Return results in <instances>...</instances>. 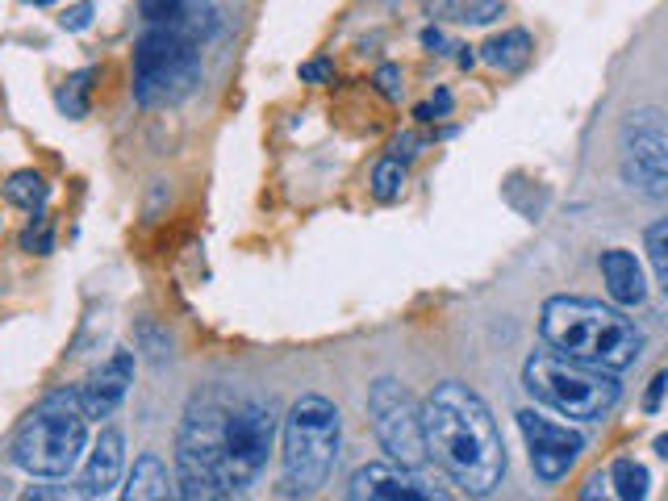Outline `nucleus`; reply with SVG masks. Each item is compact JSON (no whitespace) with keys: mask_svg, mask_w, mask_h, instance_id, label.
<instances>
[{"mask_svg":"<svg viewBox=\"0 0 668 501\" xmlns=\"http://www.w3.org/2000/svg\"><path fill=\"white\" fill-rule=\"evenodd\" d=\"M138 13L147 26H172L193 38H205L213 30V0H138Z\"/></svg>","mask_w":668,"mask_h":501,"instance_id":"obj_14","label":"nucleus"},{"mask_svg":"<svg viewBox=\"0 0 668 501\" xmlns=\"http://www.w3.org/2000/svg\"><path fill=\"white\" fill-rule=\"evenodd\" d=\"M88 80H92V71H76V76L67 80V88L59 92V109L67 117H84L88 113Z\"/></svg>","mask_w":668,"mask_h":501,"instance_id":"obj_23","label":"nucleus"},{"mask_svg":"<svg viewBox=\"0 0 668 501\" xmlns=\"http://www.w3.org/2000/svg\"><path fill=\"white\" fill-rule=\"evenodd\" d=\"M664 389H668V372H656V376H652V389H648V397H643V410H648V414H656V410H660V397H664Z\"/></svg>","mask_w":668,"mask_h":501,"instance_id":"obj_27","label":"nucleus"},{"mask_svg":"<svg viewBox=\"0 0 668 501\" xmlns=\"http://www.w3.org/2000/svg\"><path fill=\"white\" fill-rule=\"evenodd\" d=\"M130 385H134V351H113L109 364H101L97 372L84 380V385H76L88 422L92 418H109L117 405L126 401Z\"/></svg>","mask_w":668,"mask_h":501,"instance_id":"obj_12","label":"nucleus"},{"mask_svg":"<svg viewBox=\"0 0 668 501\" xmlns=\"http://www.w3.org/2000/svg\"><path fill=\"white\" fill-rule=\"evenodd\" d=\"M522 385L527 393L556 410L560 418H577V422H598L606 418L623 389H618L614 372L606 368H593V364H581V360H568L560 351H535L527 364H522Z\"/></svg>","mask_w":668,"mask_h":501,"instance_id":"obj_5","label":"nucleus"},{"mask_svg":"<svg viewBox=\"0 0 668 501\" xmlns=\"http://www.w3.org/2000/svg\"><path fill=\"white\" fill-rule=\"evenodd\" d=\"M330 71H334V67H330L326 59H314V63L301 67V80H305V84H322V80H330Z\"/></svg>","mask_w":668,"mask_h":501,"instance_id":"obj_28","label":"nucleus"},{"mask_svg":"<svg viewBox=\"0 0 668 501\" xmlns=\"http://www.w3.org/2000/svg\"><path fill=\"white\" fill-rule=\"evenodd\" d=\"M122 468H126V435L117 426H105L101 439L88 451V464L76 481V497H109L122 481Z\"/></svg>","mask_w":668,"mask_h":501,"instance_id":"obj_13","label":"nucleus"},{"mask_svg":"<svg viewBox=\"0 0 668 501\" xmlns=\"http://www.w3.org/2000/svg\"><path fill=\"white\" fill-rule=\"evenodd\" d=\"M481 59L489 63V67H501V71H518L522 63L531 59V34L527 30H506L501 38H489L485 46H481Z\"/></svg>","mask_w":668,"mask_h":501,"instance_id":"obj_17","label":"nucleus"},{"mask_svg":"<svg viewBox=\"0 0 668 501\" xmlns=\"http://www.w3.org/2000/svg\"><path fill=\"white\" fill-rule=\"evenodd\" d=\"M88 21H92V0H80V5H71V9L59 17V26H63V30H88Z\"/></svg>","mask_w":668,"mask_h":501,"instance_id":"obj_26","label":"nucleus"},{"mask_svg":"<svg viewBox=\"0 0 668 501\" xmlns=\"http://www.w3.org/2000/svg\"><path fill=\"white\" fill-rule=\"evenodd\" d=\"M172 493V481H167V468H163V460L159 456H138L134 460V468H130V481H126V489H122V497L126 501H142V497H167Z\"/></svg>","mask_w":668,"mask_h":501,"instance_id":"obj_16","label":"nucleus"},{"mask_svg":"<svg viewBox=\"0 0 668 501\" xmlns=\"http://www.w3.org/2000/svg\"><path fill=\"white\" fill-rule=\"evenodd\" d=\"M539 334L543 343L606 372H627L643 355V330L623 309L589 301V297H552L539 314Z\"/></svg>","mask_w":668,"mask_h":501,"instance_id":"obj_3","label":"nucleus"},{"mask_svg":"<svg viewBox=\"0 0 668 501\" xmlns=\"http://www.w3.org/2000/svg\"><path fill=\"white\" fill-rule=\"evenodd\" d=\"M501 9H506L501 0H447L443 5V13L464 21V26H489L493 17H501Z\"/></svg>","mask_w":668,"mask_h":501,"instance_id":"obj_21","label":"nucleus"},{"mask_svg":"<svg viewBox=\"0 0 668 501\" xmlns=\"http://www.w3.org/2000/svg\"><path fill=\"white\" fill-rule=\"evenodd\" d=\"M376 88L385 92L389 101H401V88H405V84H401V67H393V63L380 67V71H376Z\"/></svg>","mask_w":668,"mask_h":501,"instance_id":"obj_25","label":"nucleus"},{"mask_svg":"<svg viewBox=\"0 0 668 501\" xmlns=\"http://www.w3.org/2000/svg\"><path fill=\"white\" fill-rule=\"evenodd\" d=\"M201 84L197 38L172 26H147L134 42V101L147 109H167L193 97Z\"/></svg>","mask_w":668,"mask_h":501,"instance_id":"obj_7","label":"nucleus"},{"mask_svg":"<svg viewBox=\"0 0 668 501\" xmlns=\"http://www.w3.org/2000/svg\"><path fill=\"white\" fill-rule=\"evenodd\" d=\"M21 247L26 251H38V255H46L55 247V238H51V222H46V213L42 209H34V226L21 234Z\"/></svg>","mask_w":668,"mask_h":501,"instance_id":"obj_24","label":"nucleus"},{"mask_svg":"<svg viewBox=\"0 0 668 501\" xmlns=\"http://www.w3.org/2000/svg\"><path fill=\"white\" fill-rule=\"evenodd\" d=\"M276 447V414L268 401L205 389L188 401L176 435L180 497H234L259 481Z\"/></svg>","mask_w":668,"mask_h":501,"instance_id":"obj_1","label":"nucleus"},{"mask_svg":"<svg viewBox=\"0 0 668 501\" xmlns=\"http://www.w3.org/2000/svg\"><path fill=\"white\" fill-rule=\"evenodd\" d=\"M610 485H614V493L623 497V501H643V497H648L652 476H648V468L635 464V460H618L610 468Z\"/></svg>","mask_w":668,"mask_h":501,"instance_id":"obj_19","label":"nucleus"},{"mask_svg":"<svg viewBox=\"0 0 668 501\" xmlns=\"http://www.w3.org/2000/svg\"><path fill=\"white\" fill-rule=\"evenodd\" d=\"M368 414H372V431H376L380 447L393 456V464L431 481V447H426L422 405H414L410 389L397 385L389 376H380L368 393Z\"/></svg>","mask_w":668,"mask_h":501,"instance_id":"obj_8","label":"nucleus"},{"mask_svg":"<svg viewBox=\"0 0 668 501\" xmlns=\"http://www.w3.org/2000/svg\"><path fill=\"white\" fill-rule=\"evenodd\" d=\"M656 456H664V460H668V435H660V439H656Z\"/></svg>","mask_w":668,"mask_h":501,"instance_id":"obj_31","label":"nucleus"},{"mask_svg":"<svg viewBox=\"0 0 668 501\" xmlns=\"http://www.w3.org/2000/svg\"><path fill=\"white\" fill-rule=\"evenodd\" d=\"M339 447H343L339 405L318 393L301 397L289 410V418H284V447H280L289 493H318L326 485V476L334 472Z\"/></svg>","mask_w":668,"mask_h":501,"instance_id":"obj_6","label":"nucleus"},{"mask_svg":"<svg viewBox=\"0 0 668 501\" xmlns=\"http://www.w3.org/2000/svg\"><path fill=\"white\" fill-rule=\"evenodd\" d=\"M422 42H426V46H431V51H435V55H443V51H447V38H443L439 30H426V34H422Z\"/></svg>","mask_w":668,"mask_h":501,"instance_id":"obj_30","label":"nucleus"},{"mask_svg":"<svg viewBox=\"0 0 668 501\" xmlns=\"http://www.w3.org/2000/svg\"><path fill=\"white\" fill-rule=\"evenodd\" d=\"M347 497L355 501H435V497H447V489H435L426 476L401 468V464H364L355 468L351 485H347Z\"/></svg>","mask_w":668,"mask_h":501,"instance_id":"obj_11","label":"nucleus"},{"mask_svg":"<svg viewBox=\"0 0 668 501\" xmlns=\"http://www.w3.org/2000/svg\"><path fill=\"white\" fill-rule=\"evenodd\" d=\"M643 251H648L656 284H660L664 297H668V218L656 222V226H648V234H643Z\"/></svg>","mask_w":668,"mask_h":501,"instance_id":"obj_22","label":"nucleus"},{"mask_svg":"<svg viewBox=\"0 0 668 501\" xmlns=\"http://www.w3.org/2000/svg\"><path fill=\"white\" fill-rule=\"evenodd\" d=\"M422 426L431 460L468 497H485L506 476V443L489 405L460 380H443L422 401Z\"/></svg>","mask_w":668,"mask_h":501,"instance_id":"obj_2","label":"nucleus"},{"mask_svg":"<svg viewBox=\"0 0 668 501\" xmlns=\"http://www.w3.org/2000/svg\"><path fill=\"white\" fill-rule=\"evenodd\" d=\"M602 280H606V293L618 305H639L643 297H648V284H643L639 259L631 251H623V247L602 251Z\"/></svg>","mask_w":668,"mask_h":501,"instance_id":"obj_15","label":"nucleus"},{"mask_svg":"<svg viewBox=\"0 0 668 501\" xmlns=\"http://www.w3.org/2000/svg\"><path fill=\"white\" fill-rule=\"evenodd\" d=\"M431 109H435V117H447V113H451V92H447V88H439V92H435Z\"/></svg>","mask_w":668,"mask_h":501,"instance_id":"obj_29","label":"nucleus"},{"mask_svg":"<svg viewBox=\"0 0 668 501\" xmlns=\"http://www.w3.org/2000/svg\"><path fill=\"white\" fill-rule=\"evenodd\" d=\"M518 431L527 439V451H531V468L539 481H560L568 476V468L577 464V456L585 451V435L581 431H568V426L543 418L535 410H522L518 414Z\"/></svg>","mask_w":668,"mask_h":501,"instance_id":"obj_10","label":"nucleus"},{"mask_svg":"<svg viewBox=\"0 0 668 501\" xmlns=\"http://www.w3.org/2000/svg\"><path fill=\"white\" fill-rule=\"evenodd\" d=\"M26 5H55V0H26Z\"/></svg>","mask_w":668,"mask_h":501,"instance_id":"obj_32","label":"nucleus"},{"mask_svg":"<svg viewBox=\"0 0 668 501\" xmlns=\"http://www.w3.org/2000/svg\"><path fill=\"white\" fill-rule=\"evenodd\" d=\"M401 188H405V163H401V155L380 159L376 172H372V193H376V201H397Z\"/></svg>","mask_w":668,"mask_h":501,"instance_id":"obj_20","label":"nucleus"},{"mask_svg":"<svg viewBox=\"0 0 668 501\" xmlns=\"http://www.w3.org/2000/svg\"><path fill=\"white\" fill-rule=\"evenodd\" d=\"M88 447V414L76 385L38 401V410L17 426L9 460L30 476H67Z\"/></svg>","mask_w":668,"mask_h":501,"instance_id":"obj_4","label":"nucleus"},{"mask_svg":"<svg viewBox=\"0 0 668 501\" xmlns=\"http://www.w3.org/2000/svg\"><path fill=\"white\" fill-rule=\"evenodd\" d=\"M618 172L635 193L668 201V113L635 109L618 130Z\"/></svg>","mask_w":668,"mask_h":501,"instance_id":"obj_9","label":"nucleus"},{"mask_svg":"<svg viewBox=\"0 0 668 501\" xmlns=\"http://www.w3.org/2000/svg\"><path fill=\"white\" fill-rule=\"evenodd\" d=\"M5 197L13 201V205H21V209H42L46 205V197H51V184H46L38 172H13L9 176V184H5Z\"/></svg>","mask_w":668,"mask_h":501,"instance_id":"obj_18","label":"nucleus"}]
</instances>
